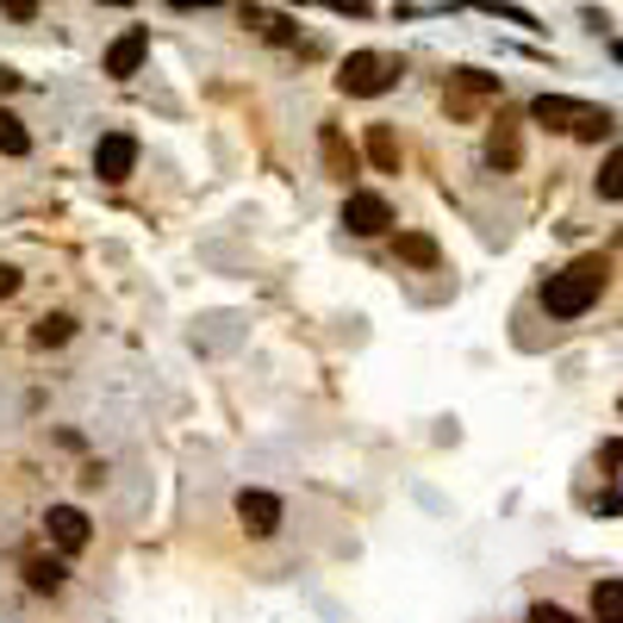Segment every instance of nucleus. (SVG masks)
Returning a JSON list of instances; mask_svg holds the SVG:
<instances>
[{"label":"nucleus","instance_id":"1","mask_svg":"<svg viewBox=\"0 0 623 623\" xmlns=\"http://www.w3.org/2000/svg\"><path fill=\"white\" fill-rule=\"evenodd\" d=\"M604 281H611V262H604L599 250H592V256H574L567 269H555L543 281V312H548V318H580V312L599 306Z\"/></svg>","mask_w":623,"mask_h":623},{"label":"nucleus","instance_id":"2","mask_svg":"<svg viewBox=\"0 0 623 623\" xmlns=\"http://www.w3.org/2000/svg\"><path fill=\"white\" fill-rule=\"evenodd\" d=\"M530 118H536V125H548V132H562V137H580V144H599V137L618 125L604 106L574 100V94H536V100H530Z\"/></svg>","mask_w":623,"mask_h":623},{"label":"nucleus","instance_id":"3","mask_svg":"<svg viewBox=\"0 0 623 623\" xmlns=\"http://www.w3.org/2000/svg\"><path fill=\"white\" fill-rule=\"evenodd\" d=\"M399 76H406V63L393 57V50H350V57L337 63V88L350 100L387 94V88H399Z\"/></svg>","mask_w":623,"mask_h":623},{"label":"nucleus","instance_id":"4","mask_svg":"<svg viewBox=\"0 0 623 623\" xmlns=\"http://www.w3.org/2000/svg\"><path fill=\"white\" fill-rule=\"evenodd\" d=\"M499 94H506V81H499V76H480V69H455V76L443 81V113L455 118V125H474V118L487 113Z\"/></svg>","mask_w":623,"mask_h":623},{"label":"nucleus","instance_id":"5","mask_svg":"<svg viewBox=\"0 0 623 623\" xmlns=\"http://www.w3.org/2000/svg\"><path fill=\"white\" fill-rule=\"evenodd\" d=\"M318 169H325L337 188H355V175H362V150L343 137V125H337V118H325V125H318Z\"/></svg>","mask_w":623,"mask_h":623},{"label":"nucleus","instance_id":"6","mask_svg":"<svg viewBox=\"0 0 623 623\" xmlns=\"http://www.w3.org/2000/svg\"><path fill=\"white\" fill-rule=\"evenodd\" d=\"M343 231H350V237L393 231V200L374 194V188H350V194H343Z\"/></svg>","mask_w":623,"mask_h":623},{"label":"nucleus","instance_id":"7","mask_svg":"<svg viewBox=\"0 0 623 623\" xmlns=\"http://www.w3.org/2000/svg\"><path fill=\"white\" fill-rule=\"evenodd\" d=\"M44 536L57 555H81V548L94 543V524H88V511L81 506H50L44 511Z\"/></svg>","mask_w":623,"mask_h":623},{"label":"nucleus","instance_id":"8","mask_svg":"<svg viewBox=\"0 0 623 623\" xmlns=\"http://www.w3.org/2000/svg\"><path fill=\"white\" fill-rule=\"evenodd\" d=\"M281 518H287V511H281V499H274V492H262V487H243V492H237V524H243V536H256V543H262V536H274V530H281Z\"/></svg>","mask_w":623,"mask_h":623},{"label":"nucleus","instance_id":"9","mask_svg":"<svg viewBox=\"0 0 623 623\" xmlns=\"http://www.w3.org/2000/svg\"><path fill=\"white\" fill-rule=\"evenodd\" d=\"M132 169H137V137L132 132H106L94 144V175L118 188V181H132Z\"/></svg>","mask_w":623,"mask_h":623},{"label":"nucleus","instance_id":"10","mask_svg":"<svg viewBox=\"0 0 623 623\" xmlns=\"http://www.w3.org/2000/svg\"><path fill=\"white\" fill-rule=\"evenodd\" d=\"M524 162V132H518V118H492L487 125V169H499V175H511Z\"/></svg>","mask_w":623,"mask_h":623},{"label":"nucleus","instance_id":"11","mask_svg":"<svg viewBox=\"0 0 623 623\" xmlns=\"http://www.w3.org/2000/svg\"><path fill=\"white\" fill-rule=\"evenodd\" d=\"M144 57H150V32H144V25H132V32H118V38L106 44V76H113V81H132L137 69H144Z\"/></svg>","mask_w":623,"mask_h":623},{"label":"nucleus","instance_id":"12","mask_svg":"<svg viewBox=\"0 0 623 623\" xmlns=\"http://www.w3.org/2000/svg\"><path fill=\"white\" fill-rule=\"evenodd\" d=\"M362 156H369L381 175H399V162H406L399 137H393V125H369V137H362Z\"/></svg>","mask_w":623,"mask_h":623},{"label":"nucleus","instance_id":"13","mask_svg":"<svg viewBox=\"0 0 623 623\" xmlns=\"http://www.w3.org/2000/svg\"><path fill=\"white\" fill-rule=\"evenodd\" d=\"M20 574H25V586H32V592H63V586H69V567H63L57 555H38V548L20 562Z\"/></svg>","mask_w":623,"mask_h":623},{"label":"nucleus","instance_id":"14","mask_svg":"<svg viewBox=\"0 0 623 623\" xmlns=\"http://www.w3.org/2000/svg\"><path fill=\"white\" fill-rule=\"evenodd\" d=\"M393 256H399L406 269H437V262H443V250H437L430 231H399L393 237Z\"/></svg>","mask_w":623,"mask_h":623},{"label":"nucleus","instance_id":"15","mask_svg":"<svg viewBox=\"0 0 623 623\" xmlns=\"http://www.w3.org/2000/svg\"><path fill=\"white\" fill-rule=\"evenodd\" d=\"M69 337H76V318H69V312H44L38 325H32V343H38V350H63Z\"/></svg>","mask_w":623,"mask_h":623},{"label":"nucleus","instance_id":"16","mask_svg":"<svg viewBox=\"0 0 623 623\" xmlns=\"http://www.w3.org/2000/svg\"><path fill=\"white\" fill-rule=\"evenodd\" d=\"M592 188H599V200H611V206H623V144L599 162V175H592Z\"/></svg>","mask_w":623,"mask_h":623},{"label":"nucleus","instance_id":"17","mask_svg":"<svg viewBox=\"0 0 623 623\" xmlns=\"http://www.w3.org/2000/svg\"><path fill=\"white\" fill-rule=\"evenodd\" d=\"M592 623H623V580L592 586Z\"/></svg>","mask_w":623,"mask_h":623},{"label":"nucleus","instance_id":"18","mask_svg":"<svg viewBox=\"0 0 623 623\" xmlns=\"http://www.w3.org/2000/svg\"><path fill=\"white\" fill-rule=\"evenodd\" d=\"M0 156H32V132H25L20 113L0 106Z\"/></svg>","mask_w":623,"mask_h":623},{"label":"nucleus","instance_id":"19","mask_svg":"<svg viewBox=\"0 0 623 623\" xmlns=\"http://www.w3.org/2000/svg\"><path fill=\"white\" fill-rule=\"evenodd\" d=\"M462 7H474V13H499V20H518V25H536L524 7H511V0H462Z\"/></svg>","mask_w":623,"mask_h":623},{"label":"nucleus","instance_id":"20","mask_svg":"<svg viewBox=\"0 0 623 623\" xmlns=\"http://www.w3.org/2000/svg\"><path fill=\"white\" fill-rule=\"evenodd\" d=\"M262 32H269V44H293V38H299L287 13H274V20H262Z\"/></svg>","mask_w":623,"mask_h":623},{"label":"nucleus","instance_id":"21","mask_svg":"<svg viewBox=\"0 0 623 623\" xmlns=\"http://www.w3.org/2000/svg\"><path fill=\"white\" fill-rule=\"evenodd\" d=\"M38 7H44V0H0V13H7V20H38Z\"/></svg>","mask_w":623,"mask_h":623},{"label":"nucleus","instance_id":"22","mask_svg":"<svg viewBox=\"0 0 623 623\" xmlns=\"http://www.w3.org/2000/svg\"><path fill=\"white\" fill-rule=\"evenodd\" d=\"M530 623H580V618H574V611H562V604H536V611H530Z\"/></svg>","mask_w":623,"mask_h":623},{"label":"nucleus","instance_id":"23","mask_svg":"<svg viewBox=\"0 0 623 623\" xmlns=\"http://www.w3.org/2000/svg\"><path fill=\"white\" fill-rule=\"evenodd\" d=\"M20 281H25V274L13 269V262H0V299H13V293H20Z\"/></svg>","mask_w":623,"mask_h":623},{"label":"nucleus","instance_id":"24","mask_svg":"<svg viewBox=\"0 0 623 623\" xmlns=\"http://www.w3.org/2000/svg\"><path fill=\"white\" fill-rule=\"evenodd\" d=\"M331 13H350V20H369V0H325Z\"/></svg>","mask_w":623,"mask_h":623},{"label":"nucleus","instance_id":"25","mask_svg":"<svg viewBox=\"0 0 623 623\" xmlns=\"http://www.w3.org/2000/svg\"><path fill=\"white\" fill-rule=\"evenodd\" d=\"M169 7H181V13H200V7H225V0H169Z\"/></svg>","mask_w":623,"mask_h":623},{"label":"nucleus","instance_id":"26","mask_svg":"<svg viewBox=\"0 0 623 623\" xmlns=\"http://www.w3.org/2000/svg\"><path fill=\"white\" fill-rule=\"evenodd\" d=\"M604 462H611V467H623V443H611V449H604Z\"/></svg>","mask_w":623,"mask_h":623},{"label":"nucleus","instance_id":"27","mask_svg":"<svg viewBox=\"0 0 623 623\" xmlns=\"http://www.w3.org/2000/svg\"><path fill=\"white\" fill-rule=\"evenodd\" d=\"M611 57H618V63H623V38H611Z\"/></svg>","mask_w":623,"mask_h":623},{"label":"nucleus","instance_id":"28","mask_svg":"<svg viewBox=\"0 0 623 623\" xmlns=\"http://www.w3.org/2000/svg\"><path fill=\"white\" fill-rule=\"evenodd\" d=\"M100 7H132V0H100Z\"/></svg>","mask_w":623,"mask_h":623},{"label":"nucleus","instance_id":"29","mask_svg":"<svg viewBox=\"0 0 623 623\" xmlns=\"http://www.w3.org/2000/svg\"><path fill=\"white\" fill-rule=\"evenodd\" d=\"M293 7H318V0H293Z\"/></svg>","mask_w":623,"mask_h":623},{"label":"nucleus","instance_id":"30","mask_svg":"<svg viewBox=\"0 0 623 623\" xmlns=\"http://www.w3.org/2000/svg\"><path fill=\"white\" fill-rule=\"evenodd\" d=\"M618 406H623V399H618Z\"/></svg>","mask_w":623,"mask_h":623}]
</instances>
